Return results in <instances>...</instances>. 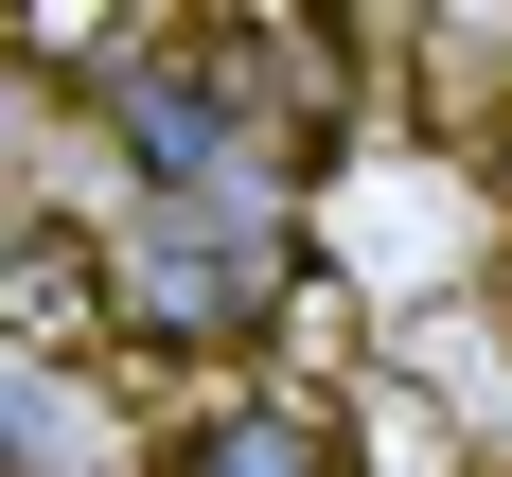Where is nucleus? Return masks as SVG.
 <instances>
[{
  "mask_svg": "<svg viewBox=\"0 0 512 477\" xmlns=\"http://www.w3.org/2000/svg\"><path fill=\"white\" fill-rule=\"evenodd\" d=\"M301 283H318V265H301L283 212H124V354H142V371L283 354Z\"/></svg>",
  "mask_w": 512,
  "mask_h": 477,
  "instance_id": "nucleus-1",
  "label": "nucleus"
},
{
  "mask_svg": "<svg viewBox=\"0 0 512 477\" xmlns=\"http://www.w3.org/2000/svg\"><path fill=\"white\" fill-rule=\"evenodd\" d=\"M0 318H18V354H106L124 371V248H89L71 212H18V265H0Z\"/></svg>",
  "mask_w": 512,
  "mask_h": 477,
  "instance_id": "nucleus-2",
  "label": "nucleus"
},
{
  "mask_svg": "<svg viewBox=\"0 0 512 477\" xmlns=\"http://www.w3.org/2000/svg\"><path fill=\"white\" fill-rule=\"evenodd\" d=\"M142 477H336V407L318 389H212V407H177V442Z\"/></svg>",
  "mask_w": 512,
  "mask_h": 477,
  "instance_id": "nucleus-3",
  "label": "nucleus"
}]
</instances>
